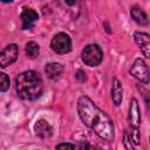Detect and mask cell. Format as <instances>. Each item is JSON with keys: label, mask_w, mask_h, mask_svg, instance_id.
I'll return each instance as SVG.
<instances>
[{"label": "cell", "mask_w": 150, "mask_h": 150, "mask_svg": "<svg viewBox=\"0 0 150 150\" xmlns=\"http://www.w3.org/2000/svg\"><path fill=\"white\" fill-rule=\"evenodd\" d=\"M77 112L89 129H91L101 139L111 142L115 137V127L111 118L101 110L88 96H81L77 101Z\"/></svg>", "instance_id": "obj_1"}, {"label": "cell", "mask_w": 150, "mask_h": 150, "mask_svg": "<svg viewBox=\"0 0 150 150\" xmlns=\"http://www.w3.org/2000/svg\"><path fill=\"white\" fill-rule=\"evenodd\" d=\"M18 96L26 101H34L42 95L43 82L39 73L27 70L18 75L15 80Z\"/></svg>", "instance_id": "obj_2"}, {"label": "cell", "mask_w": 150, "mask_h": 150, "mask_svg": "<svg viewBox=\"0 0 150 150\" xmlns=\"http://www.w3.org/2000/svg\"><path fill=\"white\" fill-rule=\"evenodd\" d=\"M129 124L131 131L129 134L130 141L134 144L139 143V125H141V111L136 98H132L129 105Z\"/></svg>", "instance_id": "obj_3"}, {"label": "cell", "mask_w": 150, "mask_h": 150, "mask_svg": "<svg viewBox=\"0 0 150 150\" xmlns=\"http://www.w3.org/2000/svg\"><path fill=\"white\" fill-rule=\"evenodd\" d=\"M81 57H82V61L84 62V64H87L89 67H96V66L101 64V62L103 60V52L98 45L90 43L84 47V49L82 50Z\"/></svg>", "instance_id": "obj_4"}, {"label": "cell", "mask_w": 150, "mask_h": 150, "mask_svg": "<svg viewBox=\"0 0 150 150\" xmlns=\"http://www.w3.org/2000/svg\"><path fill=\"white\" fill-rule=\"evenodd\" d=\"M59 9L69 19L75 20L79 18L82 6V0H55Z\"/></svg>", "instance_id": "obj_5"}, {"label": "cell", "mask_w": 150, "mask_h": 150, "mask_svg": "<svg viewBox=\"0 0 150 150\" xmlns=\"http://www.w3.org/2000/svg\"><path fill=\"white\" fill-rule=\"evenodd\" d=\"M50 48L56 54H67L71 49V40L66 33H57L53 36L50 41Z\"/></svg>", "instance_id": "obj_6"}, {"label": "cell", "mask_w": 150, "mask_h": 150, "mask_svg": "<svg viewBox=\"0 0 150 150\" xmlns=\"http://www.w3.org/2000/svg\"><path fill=\"white\" fill-rule=\"evenodd\" d=\"M19 55V48L15 43H11L6 46L2 50H0V67L6 68L14 63Z\"/></svg>", "instance_id": "obj_7"}, {"label": "cell", "mask_w": 150, "mask_h": 150, "mask_svg": "<svg viewBox=\"0 0 150 150\" xmlns=\"http://www.w3.org/2000/svg\"><path fill=\"white\" fill-rule=\"evenodd\" d=\"M130 74L135 79H137L138 81H141L142 83H144V84H148L149 83V71H148L146 63L144 62L143 59L138 57V59L135 60L134 64L130 68Z\"/></svg>", "instance_id": "obj_8"}, {"label": "cell", "mask_w": 150, "mask_h": 150, "mask_svg": "<svg viewBox=\"0 0 150 150\" xmlns=\"http://www.w3.org/2000/svg\"><path fill=\"white\" fill-rule=\"evenodd\" d=\"M20 19L22 21V29H30L34 26V23L38 21L39 14L33 8L25 7L20 14Z\"/></svg>", "instance_id": "obj_9"}, {"label": "cell", "mask_w": 150, "mask_h": 150, "mask_svg": "<svg viewBox=\"0 0 150 150\" xmlns=\"http://www.w3.org/2000/svg\"><path fill=\"white\" fill-rule=\"evenodd\" d=\"M134 39H135L136 43L139 46V48L142 49L144 56L150 57V36H149V34L143 33V32H135Z\"/></svg>", "instance_id": "obj_10"}, {"label": "cell", "mask_w": 150, "mask_h": 150, "mask_svg": "<svg viewBox=\"0 0 150 150\" xmlns=\"http://www.w3.org/2000/svg\"><path fill=\"white\" fill-rule=\"evenodd\" d=\"M34 131L40 138H49L53 135V128L46 120H38L34 124Z\"/></svg>", "instance_id": "obj_11"}, {"label": "cell", "mask_w": 150, "mask_h": 150, "mask_svg": "<svg viewBox=\"0 0 150 150\" xmlns=\"http://www.w3.org/2000/svg\"><path fill=\"white\" fill-rule=\"evenodd\" d=\"M111 98H112V102L115 105H120L123 100V87H122V83L116 77H114V80H112Z\"/></svg>", "instance_id": "obj_12"}, {"label": "cell", "mask_w": 150, "mask_h": 150, "mask_svg": "<svg viewBox=\"0 0 150 150\" xmlns=\"http://www.w3.org/2000/svg\"><path fill=\"white\" fill-rule=\"evenodd\" d=\"M62 71H63V67L60 63H56V62L48 63L45 67V73L50 80H57L61 76Z\"/></svg>", "instance_id": "obj_13"}, {"label": "cell", "mask_w": 150, "mask_h": 150, "mask_svg": "<svg viewBox=\"0 0 150 150\" xmlns=\"http://www.w3.org/2000/svg\"><path fill=\"white\" fill-rule=\"evenodd\" d=\"M130 14H131V18L138 25H141V26H148V16H146V14H145L144 11H142L138 7H131Z\"/></svg>", "instance_id": "obj_14"}, {"label": "cell", "mask_w": 150, "mask_h": 150, "mask_svg": "<svg viewBox=\"0 0 150 150\" xmlns=\"http://www.w3.org/2000/svg\"><path fill=\"white\" fill-rule=\"evenodd\" d=\"M39 52H40V47L36 42L34 41H29L27 45H26V55L30 59H35L38 55H39Z\"/></svg>", "instance_id": "obj_15"}, {"label": "cell", "mask_w": 150, "mask_h": 150, "mask_svg": "<svg viewBox=\"0 0 150 150\" xmlns=\"http://www.w3.org/2000/svg\"><path fill=\"white\" fill-rule=\"evenodd\" d=\"M9 84H11V81L8 75L5 73H0V93L7 91L9 88Z\"/></svg>", "instance_id": "obj_16"}, {"label": "cell", "mask_w": 150, "mask_h": 150, "mask_svg": "<svg viewBox=\"0 0 150 150\" xmlns=\"http://www.w3.org/2000/svg\"><path fill=\"white\" fill-rule=\"evenodd\" d=\"M56 149H76V145L71 143H60L56 145Z\"/></svg>", "instance_id": "obj_17"}, {"label": "cell", "mask_w": 150, "mask_h": 150, "mask_svg": "<svg viewBox=\"0 0 150 150\" xmlns=\"http://www.w3.org/2000/svg\"><path fill=\"white\" fill-rule=\"evenodd\" d=\"M75 77H76L77 80H80V81H84V80H86V73L82 71V70H79V71L75 74Z\"/></svg>", "instance_id": "obj_18"}, {"label": "cell", "mask_w": 150, "mask_h": 150, "mask_svg": "<svg viewBox=\"0 0 150 150\" xmlns=\"http://www.w3.org/2000/svg\"><path fill=\"white\" fill-rule=\"evenodd\" d=\"M1 2H4V4H9V2H12V1H14V0H0Z\"/></svg>", "instance_id": "obj_19"}]
</instances>
